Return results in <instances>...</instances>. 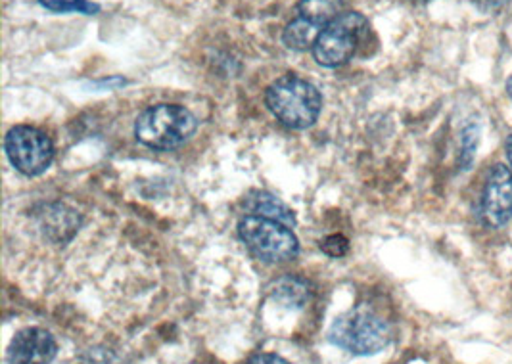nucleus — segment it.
<instances>
[{
    "label": "nucleus",
    "instance_id": "nucleus-3",
    "mask_svg": "<svg viewBox=\"0 0 512 364\" xmlns=\"http://www.w3.org/2000/svg\"><path fill=\"white\" fill-rule=\"evenodd\" d=\"M392 326L367 307L348 311L334 320L328 340L353 355H376L392 342Z\"/></svg>",
    "mask_w": 512,
    "mask_h": 364
},
{
    "label": "nucleus",
    "instance_id": "nucleus-15",
    "mask_svg": "<svg viewBox=\"0 0 512 364\" xmlns=\"http://www.w3.org/2000/svg\"><path fill=\"white\" fill-rule=\"evenodd\" d=\"M478 137H480V129L478 125H468L463 133V146H461V163L463 167L468 169V165L474 160L476 148H478Z\"/></svg>",
    "mask_w": 512,
    "mask_h": 364
},
{
    "label": "nucleus",
    "instance_id": "nucleus-18",
    "mask_svg": "<svg viewBox=\"0 0 512 364\" xmlns=\"http://www.w3.org/2000/svg\"><path fill=\"white\" fill-rule=\"evenodd\" d=\"M505 4L507 0H478V6L486 12H499Z\"/></svg>",
    "mask_w": 512,
    "mask_h": 364
},
{
    "label": "nucleus",
    "instance_id": "nucleus-8",
    "mask_svg": "<svg viewBox=\"0 0 512 364\" xmlns=\"http://www.w3.org/2000/svg\"><path fill=\"white\" fill-rule=\"evenodd\" d=\"M58 353L54 336L43 328L20 330L8 347V364H50Z\"/></svg>",
    "mask_w": 512,
    "mask_h": 364
},
{
    "label": "nucleus",
    "instance_id": "nucleus-14",
    "mask_svg": "<svg viewBox=\"0 0 512 364\" xmlns=\"http://www.w3.org/2000/svg\"><path fill=\"white\" fill-rule=\"evenodd\" d=\"M43 8L54 14H83V16H96L100 12V4L91 0H39Z\"/></svg>",
    "mask_w": 512,
    "mask_h": 364
},
{
    "label": "nucleus",
    "instance_id": "nucleus-21",
    "mask_svg": "<svg viewBox=\"0 0 512 364\" xmlns=\"http://www.w3.org/2000/svg\"><path fill=\"white\" fill-rule=\"evenodd\" d=\"M420 2H430V0H420Z\"/></svg>",
    "mask_w": 512,
    "mask_h": 364
},
{
    "label": "nucleus",
    "instance_id": "nucleus-13",
    "mask_svg": "<svg viewBox=\"0 0 512 364\" xmlns=\"http://www.w3.org/2000/svg\"><path fill=\"white\" fill-rule=\"evenodd\" d=\"M273 297L286 307L300 309L309 301V286L302 278L286 276L277 282V286L273 290Z\"/></svg>",
    "mask_w": 512,
    "mask_h": 364
},
{
    "label": "nucleus",
    "instance_id": "nucleus-1",
    "mask_svg": "<svg viewBox=\"0 0 512 364\" xmlns=\"http://www.w3.org/2000/svg\"><path fill=\"white\" fill-rule=\"evenodd\" d=\"M269 112L282 125L294 131H303L315 125L323 110V96L319 89L296 73H286L273 81L265 92Z\"/></svg>",
    "mask_w": 512,
    "mask_h": 364
},
{
    "label": "nucleus",
    "instance_id": "nucleus-7",
    "mask_svg": "<svg viewBox=\"0 0 512 364\" xmlns=\"http://www.w3.org/2000/svg\"><path fill=\"white\" fill-rule=\"evenodd\" d=\"M482 215L491 228L505 227L512 219L511 167L497 163L489 169L482 192Z\"/></svg>",
    "mask_w": 512,
    "mask_h": 364
},
{
    "label": "nucleus",
    "instance_id": "nucleus-9",
    "mask_svg": "<svg viewBox=\"0 0 512 364\" xmlns=\"http://www.w3.org/2000/svg\"><path fill=\"white\" fill-rule=\"evenodd\" d=\"M246 211L250 215H259V217H267L273 221L284 223L286 227H294L296 225V217L294 211L280 202L279 198L267 194V192H256L246 200Z\"/></svg>",
    "mask_w": 512,
    "mask_h": 364
},
{
    "label": "nucleus",
    "instance_id": "nucleus-17",
    "mask_svg": "<svg viewBox=\"0 0 512 364\" xmlns=\"http://www.w3.org/2000/svg\"><path fill=\"white\" fill-rule=\"evenodd\" d=\"M246 364H290L286 359H282L275 353H257Z\"/></svg>",
    "mask_w": 512,
    "mask_h": 364
},
{
    "label": "nucleus",
    "instance_id": "nucleus-2",
    "mask_svg": "<svg viewBox=\"0 0 512 364\" xmlns=\"http://www.w3.org/2000/svg\"><path fill=\"white\" fill-rule=\"evenodd\" d=\"M198 121L177 104H158L144 110L135 121V137L152 150H175L194 137Z\"/></svg>",
    "mask_w": 512,
    "mask_h": 364
},
{
    "label": "nucleus",
    "instance_id": "nucleus-20",
    "mask_svg": "<svg viewBox=\"0 0 512 364\" xmlns=\"http://www.w3.org/2000/svg\"><path fill=\"white\" fill-rule=\"evenodd\" d=\"M507 94H509V98L512 100V75L509 77V81H507Z\"/></svg>",
    "mask_w": 512,
    "mask_h": 364
},
{
    "label": "nucleus",
    "instance_id": "nucleus-5",
    "mask_svg": "<svg viewBox=\"0 0 512 364\" xmlns=\"http://www.w3.org/2000/svg\"><path fill=\"white\" fill-rule=\"evenodd\" d=\"M369 31V22L359 12H344L332 23H328L325 29L319 33L313 56L317 64L325 68H338L344 66L351 56L355 54L357 46L363 41V37Z\"/></svg>",
    "mask_w": 512,
    "mask_h": 364
},
{
    "label": "nucleus",
    "instance_id": "nucleus-19",
    "mask_svg": "<svg viewBox=\"0 0 512 364\" xmlns=\"http://www.w3.org/2000/svg\"><path fill=\"white\" fill-rule=\"evenodd\" d=\"M505 156H507V161H509L512 171V135H509L507 140H505Z\"/></svg>",
    "mask_w": 512,
    "mask_h": 364
},
{
    "label": "nucleus",
    "instance_id": "nucleus-12",
    "mask_svg": "<svg viewBox=\"0 0 512 364\" xmlns=\"http://www.w3.org/2000/svg\"><path fill=\"white\" fill-rule=\"evenodd\" d=\"M321 31L323 29L305 22L303 18H296V20H292V22L286 25V29L282 33V41H284V45L288 46V48L303 52L307 48H313Z\"/></svg>",
    "mask_w": 512,
    "mask_h": 364
},
{
    "label": "nucleus",
    "instance_id": "nucleus-6",
    "mask_svg": "<svg viewBox=\"0 0 512 364\" xmlns=\"http://www.w3.org/2000/svg\"><path fill=\"white\" fill-rule=\"evenodd\" d=\"M4 150L10 163L25 177H39L54 161V144L39 129L18 125L8 131Z\"/></svg>",
    "mask_w": 512,
    "mask_h": 364
},
{
    "label": "nucleus",
    "instance_id": "nucleus-4",
    "mask_svg": "<svg viewBox=\"0 0 512 364\" xmlns=\"http://www.w3.org/2000/svg\"><path fill=\"white\" fill-rule=\"evenodd\" d=\"M238 236L265 263H286L300 253V242L292 228L267 217L246 215L238 223Z\"/></svg>",
    "mask_w": 512,
    "mask_h": 364
},
{
    "label": "nucleus",
    "instance_id": "nucleus-11",
    "mask_svg": "<svg viewBox=\"0 0 512 364\" xmlns=\"http://www.w3.org/2000/svg\"><path fill=\"white\" fill-rule=\"evenodd\" d=\"M342 8L344 0H300L296 6L298 18L319 29H325L328 23L334 22L342 14Z\"/></svg>",
    "mask_w": 512,
    "mask_h": 364
},
{
    "label": "nucleus",
    "instance_id": "nucleus-10",
    "mask_svg": "<svg viewBox=\"0 0 512 364\" xmlns=\"http://www.w3.org/2000/svg\"><path fill=\"white\" fill-rule=\"evenodd\" d=\"M81 217L66 205H52L48 207L45 215L47 234L56 242H66L79 230Z\"/></svg>",
    "mask_w": 512,
    "mask_h": 364
},
{
    "label": "nucleus",
    "instance_id": "nucleus-16",
    "mask_svg": "<svg viewBox=\"0 0 512 364\" xmlns=\"http://www.w3.org/2000/svg\"><path fill=\"white\" fill-rule=\"evenodd\" d=\"M321 250L325 251L326 255H330V257H344L350 250V242L342 234H332L321 244Z\"/></svg>",
    "mask_w": 512,
    "mask_h": 364
}]
</instances>
